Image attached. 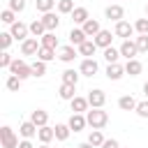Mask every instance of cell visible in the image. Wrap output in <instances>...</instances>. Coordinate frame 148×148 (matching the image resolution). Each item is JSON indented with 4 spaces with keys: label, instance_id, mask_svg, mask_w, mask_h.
<instances>
[{
    "label": "cell",
    "instance_id": "6da1fadb",
    "mask_svg": "<svg viewBox=\"0 0 148 148\" xmlns=\"http://www.w3.org/2000/svg\"><path fill=\"white\" fill-rule=\"evenodd\" d=\"M86 120H88V125H90L92 130H102V127L109 123V113H106L104 109H90V111L86 113Z\"/></svg>",
    "mask_w": 148,
    "mask_h": 148
},
{
    "label": "cell",
    "instance_id": "9a60e30c",
    "mask_svg": "<svg viewBox=\"0 0 148 148\" xmlns=\"http://www.w3.org/2000/svg\"><path fill=\"white\" fill-rule=\"evenodd\" d=\"M37 125L32 123V120H25V123H21L18 125V134L23 136V139H32V136H37Z\"/></svg>",
    "mask_w": 148,
    "mask_h": 148
},
{
    "label": "cell",
    "instance_id": "60d3db41",
    "mask_svg": "<svg viewBox=\"0 0 148 148\" xmlns=\"http://www.w3.org/2000/svg\"><path fill=\"white\" fill-rule=\"evenodd\" d=\"M134 30H136L139 35H148V18H136Z\"/></svg>",
    "mask_w": 148,
    "mask_h": 148
},
{
    "label": "cell",
    "instance_id": "9c48e42d",
    "mask_svg": "<svg viewBox=\"0 0 148 148\" xmlns=\"http://www.w3.org/2000/svg\"><path fill=\"white\" fill-rule=\"evenodd\" d=\"M79 72H81L83 76H95V74L99 72V65H97V60H95V58H83V60H81Z\"/></svg>",
    "mask_w": 148,
    "mask_h": 148
},
{
    "label": "cell",
    "instance_id": "52a82bcc",
    "mask_svg": "<svg viewBox=\"0 0 148 148\" xmlns=\"http://www.w3.org/2000/svg\"><path fill=\"white\" fill-rule=\"evenodd\" d=\"M42 49V44L37 42V37H28L25 42H21V53L23 56H37Z\"/></svg>",
    "mask_w": 148,
    "mask_h": 148
},
{
    "label": "cell",
    "instance_id": "c3c4849f",
    "mask_svg": "<svg viewBox=\"0 0 148 148\" xmlns=\"http://www.w3.org/2000/svg\"><path fill=\"white\" fill-rule=\"evenodd\" d=\"M143 95H146V99H148V81L143 83Z\"/></svg>",
    "mask_w": 148,
    "mask_h": 148
},
{
    "label": "cell",
    "instance_id": "ffe728a7",
    "mask_svg": "<svg viewBox=\"0 0 148 148\" xmlns=\"http://www.w3.org/2000/svg\"><path fill=\"white\" fill-rule=\"evenodd\" d=\"M37 139H39L42 143H51V141L56 139V130H53V127H49V125H44V127H39V130H37Z\"/></svg>",
    "mask_w": 148,
    "mask_h": 148
},
{
    "label": "cell",
    "instance_id": "2e32d148",
    "mask_svg": "<svg viewBox=\"0 0 148 148\" xmlns=\"http://www.w3.org/2000/svg\"><path fill=\"white\" fill-rule=\"evenodd\" d=\"M123 74H125V65H120V62H113V65L106 67V79L109 81H118V79H123Z\"/></svg>",
    "mask_w": 148,
    "mask_h": 148
},
{
    "label": "cell",
    "instance_id": "ac0fdd59",
    "mask_svg": "<svg viewBox=\"0 0 148 148\" xmlns=\"http://www.w3.org/2000/svg\"><path fill=\"white\" fill-rule=\"evenodd\" d=\"M69 104H72V111H74V113H88V111H90V109H88V106H90V104H88V97H79V95H76Z\"/></svg>",
    "mask_w": 148,
    "mask_h": 148
},
{
    "label": "cell",
    "instance_id": "7dc6e473",
    "mask_svg": "<svg viewBox=\"0 0 148 148\" xmlns=\"http://www.w3.org/2000/svg\"><path fill=\"white\" fill-rule=\"evenodd\" d=\"M76 148H95V146H92V143H88V141H86V143H79V146H76Z\"/></svg>",
    "mask_w": 148,
    "mask_h": 148
},
{
    "label": "cell",
    "instance_id": "44dd1931",
    "mask_svg": "<svg viewBox=\"0 0 148 148\" xmlns=\"http://www.w3.org/2000/svg\"><path fill=\"white\" fill-rule=\"evenodd\" d=\"M81 28H83V32H86L88 37H95V35L102 30V25H99V21H97V18H88Z\"/></svg>",
    "mask_w": 148,
    "mask_h": 148
},
{
    "label": "cell",
    "instance_id": "f35d334b",
    "mask_svg": "<svg viewBox=\"0 0 148 148\" xmlns=\"http://www.w3.org/2000/svg\"><path fill=\"white\" fill-rule=\"evenodd\" d=\"M12 42H14L12 32H0V49H2V51H7V49L12 46Z\"/></svg>",
    "mask_w": 148,
    "mask_h": 148
},
{
    "label": "cell",
    "instance_id": "8fae6325",
    "mask_svg": "<svg viewBox=\"0 0 148 148\" xmlns=\"http://www.w3.org/2000/svg\"><path fill=\"white\" fill-rule=\"evenodd\" d=\"M104 16L109 18V21H123V16H125V9H123V5H109L106 9H104Z\"/></svg>",
    "mask_w": 148,
    "mask_h": 148
},
{
    "label": "cell",
    "instance_id": "484cf974",
    "mask_svg": "<svg viewBox=\"0 0 148 148\" xmlns=\"http://www.w3.org/2000/svg\"><path fill=\"white\" fill-rule=\"evenodd\" d=\"M88 18H90V14H88L86 7H76V9L72 12V21H74V23H81V25H83Z\"/></svg>",
    "mask_w": 148,
    "mask_h": 148
},
{
    "label": "cell",
    "instance_id": "f1b7e54d",
    "mask_svg": "<svg viewBox=\"0 0 148 148\" xmlns=\"http://www.w3.org/2000/svg\"><path fill=\"white\" fill-rule=\"evenodd\" d=\"M79 76H81V72H74V69H65V72H62V83L76 86V83H79Z\"/></svg>",
    "mask_w": 148,
    "mask_h": 148
},
{
    "label": "cell",
    "instance_id": "d590c367",
    "mask_svg": "<svg viewBox=\"0 0 148 148\" xmlns=\"http://www.w3.org/2000/svg\"><path fill=\"white\" fill-rule=\"evenodd\" d=\"M21 83H23V81H21L18 76H14V74H9V76H7V81H5L7 90H12V92H16V90L21 88Z\"/></svg>",
    "mask_w": 148,
    "mask_h": 148
},
{
    "label": "cell",
    "instance_id": "8d00e7d4",
    "mask_svg": "<svg viewBox=\"0 0 148 148\" xmlns=\"http://www.w3.org/2000/svg\"><path fill=\"white\" fill-rule=\"evenodd\" d=\"M30 67H32V76H37V79L46 74V62H42V60H35Z\"/></svg>",
    "mask_w": 148,
    "mask_h": 148
},
{
    "label": "cell",
    "instance_id": "d6986e66",
    "mask_svg": "<svg viewBox=\"0 0 148 148\" xmlns=\"http://www.w3.org/2000/svg\"><path fill=\"white\" fill-rule=\"evenodd\" d=\"M58 97H60V99H67V102H72V99L76 97V86L62 83V86L58 88Z\"/></svg>",
    "mask_w": 148,
    "mask_h": 148
},
{
    "label": "cell",
    "instance_id": "4316f807",
    "mask_svg": "<svg viewBox=\"0 0 148 148\" xmlns=\"http://www.w3.org/2000/svg\"><path fill=\"white\" fill-rule=\"evenodd\" d=\"M95 51H97V44H95L92 39H88V42H83V44L79 46V53H81V56H86V58H92V56H95Z\"/></svg>",
    "mask_w": 148,
    "mask_h": 148
},
{
    "label": "cell",
    "instance_id": "5bb4252c",
    "mask_svg": "<svg viewBox=\"0 0 148 148\" xmlns=\"http://www.w3.org/2000/svg\"><path fill=\"white\" fill-rule=\"evenodd\" d=\"M67 125H69V130H72V132H81V130L88 125V120H86V116H83V113H72V118L67 120Z\"/></svg>",
    "mask_w": 148,
    "mask_h": 148
},
{
    "label": "cell",
    "instance_id": "5b68a950",
    "mask_svg": "<svg viewBox=\"0 0 148 148\" xmlns=\"http://www.w3.org/2000/svg\"><path fill=\"white\" fill-rule=\"evenodd\" d=\"M134 32H136V30H134V25H132V23H127V21H118V23H116V28H113V35H116V37H123V42H125V39H130Z\"/></svg>",
    "mask_w": 148,
    "mask_h": 148
},
{
    "label": "cell",
    "instance_id": "7bdbcfd3",
    "mask_svg": "<svg viewBox=\"0 0 148 148\" xmlns=\"http://www.w3.org/2000/svg\"><path fill=\"white\" fill-rule=\"evenodd\" d=\"M12 62H14V58L7 53V51H2L0 53V67H5V69H9L12 67Z\"/></svg>",
    "mask_w": 148,
    "mask_h": 148
},
{
    "label": "cell",
    "instance_id": "83f0119b",
    "mask_svg": "<svg viewBox=\"0 0 148 148\" xmlns=\"http://www.w3.org/2000/svg\"><path fill=\"white\" fill-rule=\"evenodd\" d=\"M53 130H56V139H58V141H67V139H69V132H72V130H69L67 123H58Z\"/></svg>",
    "mask_w": 148,
    "mask_h": 148
},
{
    "label": "cell",
    "instance_id": "f6af8a7d",
    "mask_svg": "<svg viewBox=\"0 0 148 148\" xmlns=\"http://www.w3.org/2000/svg\"><path fill=\"white\" fill-rule=\"evenodd\" d=\"M102 148H120V146H118V141H116V139H106V141L102 143Z\"/></svg>",
    "mask_w": 148,
    "mask_h": 148
},
{
    "label": "cell",
    "instance_id": "277c9868",
    "mask_svg": "<svg viewBox=\"0 0 148 148\" xmlns=\"http://www.w3.org/2000/svg\"><path fill=\"white\" fill-rule=\"evenodd\" d=\"M9 32H12V37H14V39L25 42V39H28V35H30V25H25L23 21H16V23H12V25H9Z\"/></svg>",
    "mask_w": 148,
    "mask_h": 148
},
{
    "label": "cell",
    "instance_id": "d4e9b609",
    "mask_svg": "<svg viewBox=\"0 0 148 148\" xmlns=\"http://www.w3.org/2000/svg\"><path fill=\"white\" fill-rule=\"evenodd\" d=\"M141 69H143V65H141L136 58L125 62V74H130V76H139V74H141Z\"/></svg>",
    "mask_w": 148,
    "mask_h": 148
},
{
    "label": "cell",
    "instance_id": "8992f818",
    "mask_svg": "<svg viewBox=\"0 0 148 148\" xmlns=\"http://www.w3.org/2000/svg\"><path fill=\"white\" fill-rule=\"evenodd\" d=\"M104 102H106V95H104V90H99V88H92V90L88 92V104H90V109H102V106H104Z\"/></svg>",
    "mask_w": 148,
    "mask_h": 148
},
{
    "label": "cell",
    "instance_id": "603a6c76",
    "mask_svg": "<svg viewBox=\"0 0 148 148\" xmlns=\"http://www.w3.org/2000/svg\"><path fill=\"white\" fill-rule=\"evenodd\" d=\"M136 104H139V102H136L132 95H123V97L118 99V106H120L123 111H136Z\"/></svg>",
    "mask_w": 148,
    "mask_h": 148
},
{
    "label": "cell",
    "instance_id": "d6a6232c",
    "mask_svg": "<svg viewBox=\"0 0 148 148\" xmlns=\"http://www.w3.org/2000/svg\"><path fill=\"white\" fill-rule=\"evenodd\" d=\"M118 58H120V49H113V46H109V49H104V60H106L109 65H113V62H118Z\"/></svg>",
    "mask_w": 148,
    "mask_h": 148
},
{
    "label": "cell",
    "instance_id": "bcb514c9",
    "mask_svg": "<svg viewBox=\"0 0 148 148\" xmlns=\"http://www.w3.org/2000/svg\"><path fill=\"white\" fill-rule=\"evenodd\" d=\"M18 148H35V146L30 143V139H23V141L18 143Z\"/></svg>",
    "mask_w": 148,
    "mask_h": 148
},
{
    "label": "cell",
    "instance_id": "ba28073f",
    "mask_svg": "<svg viewBox=\"0 0 148 148\" xmlns=\"http://www.w3.org/2000/svg\"><path fill=\"white\" fill-rule=\"evenodd\" d=\"M136 53H139V49H136V42H134V39H125V42L120 44V56H123L125 60H134Z\"/></svg>",
    "mask_w": 148,
    "mask_h": 148
},
{
    "label": "cell",
    "instance_id": "e0dca14e",
    "mask_svg": "<svg viewBox=\"0 0 148 148\" xmlns=\"http://www.w3.org/2000/svg\"><path fill=\"white\" fill-rule=\"evenodd\" d=\"M79 53H76V49L72 46V44H67V46H60V51H58V58L62 60V62H74V58H76Z\"/></svg>",
    "mask_w": 148,
    "mask_h": 148
},
{
    "label": "cell",
    "instance_id": "836d02e7",
    "mask_svg": "<svg viewBox=\"0 0 148 148\" xmlns=\"http://www.w3.org/2000/svg\"><path fill=\"white\" fill-rule=\"evenodd\" d=\"M58 14H72L76 7H74V0H58Z\"/></svg>",
    "mask_w": 148,
    "mask_h": 148
},
{
    "label": "cell",
    "instance_id": "4fadbf2b",
    "mask_svg": "<svg viewBox=\"0 0 148 148\" xmlns=\"http://www.w3.org/2000/svg\"><path fill=\"white\" fill-rule=\"evenodd\" d=\"M83 42H88V35L83 32V28H72V30H69V44L79 49Z\"/></svg>",
    "mask_w": 148,
    "mask_h": 148
},
{
    "label": "cell",
    "instance_id": "7402d4cb",
    "mask_svg": "<svg viewBox=\"0 0 148 148\" xmlns=\"http://www.w3.org/2000/svg\"><path fill=\"white\" fill-rule=\"evenodd\" d=\"M30 120H32L37 127H44V125L49 123V113H46L44 109H35V111L30 113Z\"/></svg>",
    "mask_w": 148,
    "mask_h": 148
},
{
    "label": "cell",
    "instance_id": "7c38bea8",
    "mask_svg": "<svg viewBox=\"0 0 148 148\" xmlns=\"http://www.w3.org/2000/svg\"><path fill=\"white\" fill-rule=\"evenodd\" d=\"M42 23H44L46 32H53V30H58V25H60V18H58V14L49 12V14H42Z\"/></svg>",
    "mask_w": 148,
    "mask_h": 148
},
{
    "label": "cell",
    "instance_id": "b9f144b4",
    "mask_svg": "<svg viewBox=\"0 0 148 148\" xmlns=\"http://www.w3.org/2000/svg\"><path fill=\"white\" fill-rule=\"evenodd\" d=\"M7 5H9V9H12L14 14L25 9V0H7Z\"/></svg>",
    "mask_w": 148,
    "mask_h": 148
},
{
    "label": "cell",
    "instance_id": "e575fe53",
    "mask_svg": "<svg viewBox=\"0 0 148 148\" xmlns=\"http://www.w3.org/2000/svg\"><path fill=\"white\" fill-rule=\"evenodd\" d=\"M35 5H37V12H42V14H49L58 2L56 0H35Z\"/></svg>",
    "mask_w": 148,
    "mask_h": 148
},
{
    "label": "cell",
    "instance_id": "f907efd6",
    "mask_svg": "<svg viewBox=\"0 0 148 148\" xmlns=\"http://www.w3.org/2000/svg\"><path fill=\"white\" fill-rule=\"evenodd\" d=\"M146 14H148V5H146Z\"/></svg>",
    "mask_w": 148,
    "mask_h": 148
},
{
    "label": "cell",
    "instance_id": "ab89813d",
    "mask_svg": "<svg viewBox=\"0 0 148 148\" xmlns=\"http://www.w3.org/2000/svg\"><path fill=\"white\" fill-rule=\"evenodd\" d=\"M134 42H136V49H139V53H148V35H139Z\"/></svg>",
    "mask_w": 148,
    "mask_h": 148
},
{
    "label": "cell",
    "instance_id": "f546056e",
    "mask_svg": "<svg viewBox=\"0 0 148 148\" xmlns=\"http://www.w3.org/2000/svg\"><path fill=\"white\" fill-rule=\"evenodd\" d=\"M106 139H104V134L99 132V130H92L90 134H88V143H92L95 148H102V143H104Z\"/></svg>",
    "mask_w": 148,
    "mask_h": 148
},
{
    "label": "cell",
    "instance_id": "cb8c5ba5",
    "mask_svg": "<svg viewBox=\"0 0 148 148\" xmlns=\"http://www.w3.org/2000/svg\"><path fill=\"white\" fill-rule=\"evenodd\" d=\"M30 35H32V37H37V39H42V37L46 35V28H44L42 18H35V21L30 23Z\"/></svg>",
    "mask_w": 148,
    "mask_h": 148
},
{
    "label": "cell",
    "instance_id": "74e56055",
    "mask_svg": "<svg viewBox=\"0 0 148 148\" xmlns=\"http://www.w3.org/2000/svg\"><path fill=\"white\" fill-rule=\"evenodd\" d=\"M0 21L2 23H7V25H12V23H16V18H14V12L7 7V9H2L0 12Z\"/></svg>",
    "mask_w": 148,
    "mask_h": 148
},
{
    "label": "cell",
    "instance_id": "7a4b0ae2",
    "mask_svg": "<svg viewBox=\"0 0 148 148\" xmlns=\"http://www.w3.org/2000/svg\"><path fill=\"white\" fill-rule=\"evenodd\" d=\"M9 74H14V76H18L21 81H25L28 76H32V67H30L25 60L14 58V62H12V67H9Z\"/></svg>",
    "mask_w": 148,
    "mask_h": 148
},
{
    "label": "cell",
    "instance_id": "ee69618b",
    "mask_svg": "<svg viewBox=\"0 0 148 148\" xmlns=\"http://www.w3.org/2000/svg\"><path fill=\"white\" fill-rule=\"evenodd\" d=\"M136 116L148 118V99H143V102H139V104H136Z\"/></svg>",
    "mask_w": 148,
    "mask_h": 148
},
{
    "label": "cell",
    "instance_id": "1f68e13d",
    "mask_svg": "<svg viewBox=\"0 0 148 148\" xmlns=\"http://www.w3.org/2000/svg\"><path fill=\"white\" fill-rule=\"evenodd\" d=\"M53 58H56V49H46V46H42L39 53H37V60H42V62H51Z\"/></svg>",
    "mask_w": 148,
    "mask_h": 148
},
{
    "label": "cell",
    "instance_id": "681fc988",
    "mask_svg": "<svg viewBox=\"0 0 148 148\" xmlns=\"http://www.w3.org/2000/svg\"><path fill=\"white\" fill-rule=\"evenodd\" d=\"M39 148H51V146H49V143H42V146H39Z\"/></svg>",
    "mask_w": 148,
    "mask_h": 148
},
{
    "label": "cell",
    "instance_id": "30bf717a",
    "mask_svg": "<svg viewBox=\"0 0 148 148\" xmlns=\"http://www.w3.org/2000/svg\"><path fill=\"white\" fill-rule=\"evenodd\" d=\"M92 42L97 44V49H109L111 42H113V35H111V30H99V32L92 37Z\"/></svg>",
    "mask_w": 148,
    "mask_h": 148
},
{
    "label": "cell",
    "instance_id": "3957f363",
    "mask_svg": "<svg viewBox=\"0 0 148 148\" xmlns=\"http://www.w3.org/2000/svg\"><path fill=\"white\" fill-rule=\"evenodd\" d=\"M0 143H2V148H18V136L14 134V130L9 127V125H2L0 127Z\"/></svg>",
    "mask_w": 148,
    "mask_h": 148
},
{
    "label": "cell",
    "instance_id": "4dcf8cb0",
    "mask_svg": "<svg viewBox=\"0 0 148 148\" xmlns=\"http://www.w3.org/2000/svg\"><path fill=\"white\" fill-rule=\"evenodd\" d=\"M39 44L46 46V49H58V37H56L53 32H46V35L39 39Z\"/></svg>",
    "mask_w": 148,
    "mask_h": 148
}]
</instances>
